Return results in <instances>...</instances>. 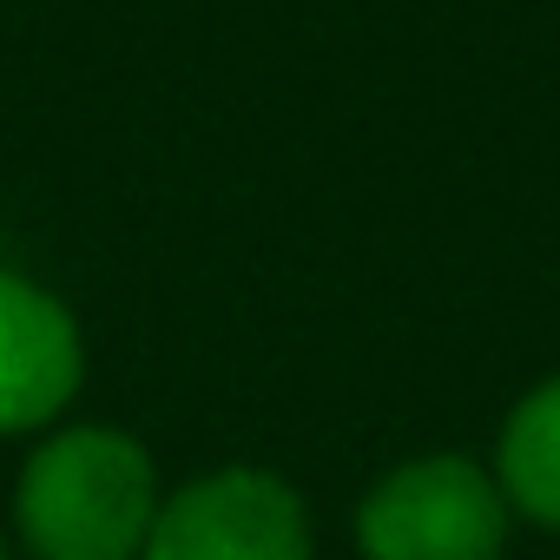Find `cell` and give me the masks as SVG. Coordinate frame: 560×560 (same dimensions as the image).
Listing matches in <instances>:
<instances>
[{
    "mask_svg": "<svg viewBox=\"0 0 560 560\" xmlns=\"http://www.w3.org/2000/svg\"><path fill=\"white\" fill-rule=\"evenodd\" d=\"M152 521V462L119 429H67L21 475V527L40 560H139Z\"/></svg>",
    "mask_w": 560,
    "mask_h": 560,
    "instance_id": "6da1fadb",
    "label": "cell"
},
{
    "mask_svg": "<svg viewBox=\"0 0 560 560\" xmlns=\"http://www.w3.org/2000/svg\"><path fill=\"white\" fill-rule=\"evenodd\" d=\"M370 560H494L508 540V494L462 455H429L396 468L363 501Z\"/></svg>",
    "mask_w": 560,
    "mask_h": 560,
    "instance_id": "7a4b0ae2",
    "label": "cell"
},
{
    "mask_svg": "<svg viewBox=\"0 0 560 560\" xmlns=\"http://www.w3.org/2000/svg\"><path fill=\"white\" fill-rule=\"evenodd\" d=\"M304 553H311L304 501L277 475L231 468L172 494L139 560H304Z\"/></svg>",
    "mask_w": 560,
    "mask_h": 560,
    "instance_id": "3957f363",
    "label": "cell"
},
{
    "mask_svg": "<svg viewBox=\"0 0 560 560\" xmlns=\"http://www.w3.org/2000/svg\"><path fill=\"white\" fill-rule=\"evenodd\" d=\"M80 389V330L73 317L34 291L27 277L0 270V429H40Z\"/></svg>",
    "mask_w": 560,
    "mask_h": 560,
    "instance_id": "277c9868",
    "label": "cell"
},
{
    "mask_svg": "<svg viewBox=\"0 0 560 560\" xmlns=\"http://www.w3.org/2000/svg\"><path fill=\"white\" fill-rule=\"evenodd\" d=\"M501 494L560 527V376L540 383L501 429Z\"/></svg>",
    "mask_w": 560,
    "mask_h": 560,
    "instance_id": "5b68a950",
    "label": "cell"
}]
</instances>
